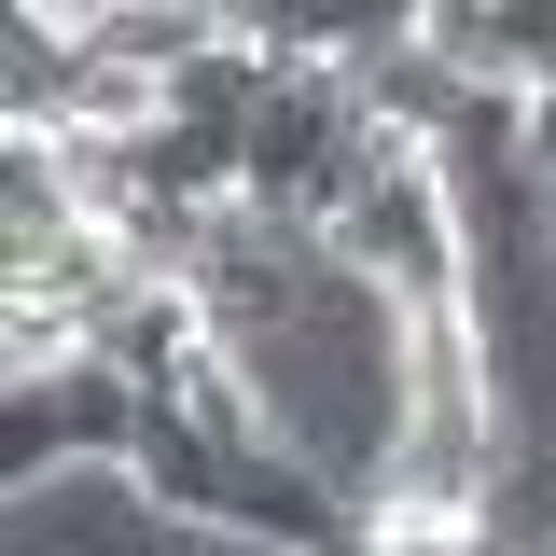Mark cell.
Segmentation results:
<instances>
[{
    "label": "cell",
    "mask_w": 556,
    "mask_h": 556,
    "mask_svg": "<svg viewBox=\"0 0 556 556\" xmlns=\"http://www.w3.org/2000/svg\"><path fill=\"white\" fill-rule=\"evenodd\" d=\"M84 251V181L56 139H0V278H42Z\"/></svg>",
    "instance_id": "cell-1"
},
{
    "label": "cell",
    "mask_w": 556,
    "mask_h": 556,
    "mask_svg": "<svg viewBox=\"0 0 556 556\" xmlns=\"http://www.w3.org/2000/svg\"><path fill=\"white\" fill-rule=\"evenodd\" d=\"M84 84H98V56H84V0L70 14H14L0 28V98H14V139H70V112H84Z\"/></svg>",
    "instance_id": "cell-2"
},
{
    "label": "cell",
    "mask_w": 556,
    "mask_h": 556,
    "mask_svg": "<svg viewBox=\"0 0 556 556\" xmlns=\"http://www.w3.org/2000/svg\"><path fill=\"white\" fill-rule=\"evenodd\" d=\"M139 501L181 515V529H237V459H223L181 404H153V431H139Z\"/></svg>",
    "instance_id": "cell-3"
}]
</instances>
